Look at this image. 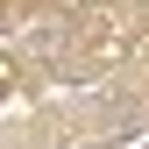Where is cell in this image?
<instances>
[{
    "mask_svg": "<svg viewBox=\"0 0 149 149\" xmlns=\"http://www.w3.org/2000/svg\"><path fill=\"white\" fill-rule=\"evenodd\" d=\"M14 92V57H0V100Z\"/></svg>",
    "mask_w": 149,
    "mask_h": 149,
    "instance_id": "obj_1",
    "label": "cell"
}]
</instances>
